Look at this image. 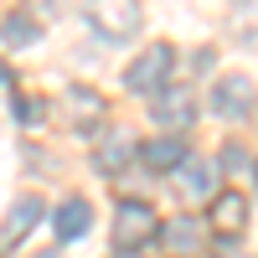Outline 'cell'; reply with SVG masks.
<instances>
[{
  "mask_svg": "<svg viewBox=\"0 0 258 258\" xmlns=\"http://www.w3.org/2000/svg\"><path fill=\"white\" fill-rule=\"evenodd\" d=\"M170 68H176V47H170V41H150V47L135 57V68L124 73V88L129 93H155L170 78Z\"/></svg>",
  "mask_w": 258,
  "mask_h": 258,
  "instance_id": "cell-1",
  "label": "cell"
},
{
  "mask_svg": "<svg viewBox=\"0 0 258 258\" xmlns=\"http://www.w3.org/2000/svg\"><path fill=\"white\" fill-rule=\"evenodd\" d=\"M258 109V83L248 73H227L212 83V114H222V119H248Z\"/></svg>",
  "mask_w": 258,
  "mask_h": 258,
  "instance_id": "cell-2",
  "label": "cell"
},
{
  "mask_svg": "<svg viewBox=\"0 0 258 258\" xmlns=\"http://www.w3.org/2000/svg\"><path fill=\"white\" fill-rule=\"evenodd\" d=\"M88 21L109 41H124L140 31V0H88Z\"/></svg>",
  "mask_w": 258,
  "mask_h": 258,
  "instance_id": "cell-3",
  "label": "cell"
},
{
  "mask_svg": "<svg viewBox=\"0 0 258 258\" xmlns=\"http://www.w3.org/2000/svg\"><path fill=\"white\" fill-rule=\"evenodd\" d=\"M155 227H160V217H155V207H150V202H119V212H114V243H119V248L150 243V238H155Z\"/></svg>",
  "mask_w": 258,
  "mask_h": 258,
  "instance_id": "cell-4",
  "label": "cell"
},
{
  "mask_svg": "<svg viewBox=\"0 0 258 258\" xmlns=\"http://www.w3.org/2000/svg\"><path fill=\"white\" fill-rule=\"evenodd\" d=\"M135 155H145V145L135 140V129H109V135L98 140V150H93V165L103 170V176H119Z\"/></svg>",
  "mask_w": 258,
  "mask_h": 258,
  "instance_id": "cell-5",
  "label": "cell"
},
{
  "mask_svg": "<svg viewBox=\"0 0 258 258\" xmlns=\"http://www.w3.org/2000/svg\"><path fill=\"white\" fill-rule=\"evenodd\" d=\"M212 227H217L222 238H238L248 227V197L243 191H217V197H212Z\"/></svg>",
  "mask_w": 258,
  "mask_h": 258,
  "instance_id": "cell-6",
  "label": "cell"
},
{
  "mask_svg": "<svg viewBox=\"0 0 258 258\" xmlns=\"http://www.w3.org/2000/svg\"><path fill=\"white\" fill-rule=\"evenodd\" d=\"M41 212H47V207H41V197H21V202H11V212H6V222H0V243H21V238H26V232L41 222Z\"/></svg>",
  "mask_w": 258,
  "mask_h": 258,
  "instance_id": "cell-7",
  "label": "cell"
},
{
  "mask_svg": "<svg viewBox=\"0 0 258 258\" xmlns=\"http://www.w3.org/2000/svg\"><path fill=\"white\" fill-rule=\"evenodd\" d=\"M176 186L186 191V197H217V160L186 155V165L176 170Z\"/></svg>",
  "mask_w": 258,
  "mask_h": 258,
  "instance_id": "cell-8",
  "label": "cell"
},
{
  "mask_svg": "<svg viewBox=\"0 0 258 258\" xmlns=\"http://www.w3.org/2000/svg\"><path fill=\"white\" fill-rule=\"evenodd\" d=\"M88 227H93V207L83 202V197H68V202L57 207V238L62 243H78Z\"/></svg>",
  "mask_w": 258,
  "mask_h": 258,
  "instance_id": "cell-9",
  "label": "cell"
},
{
  "mask_svg": "<svg viewBox=\"0 0 258 258\" xmlns=\"http://www.w3.org/2000/svg\"><path fill=\"white\" fill-rule=\"evenodd\" d=\"M186 155H191V150H186L181 140H170V135H160V140L145 145V165H150V170H181Z\"/></svg>",
  "mask_w": 258,
  "mask_h": 258,
  "instance_id": "cell-10",
  "label": "cell"
},
{
  "mask_svg": "<svg viewBox=\"0 0 258 258\" xmlns=\"http://www.w3.org/2000/svg\"><path fill=\"white\" fill-rule=\"evenodd\" d=\"M31 41H41V26H36V16H6L0 21V47H11V52H21V47H31Z\"/></svg>",
  "mask_w": 258,
  "mask_h": 258,
  "instance_id": "cell-11",
  "label": "cell"
},
{
  "mask_svg": "<svg viewBox=\"0 0 258 258\" xmlns=\"http://www.w3.org/2000/svg\"><path fill=\"white\" fill-rule=\"evenodd\" d=\"M155 119H160L165 129H186V124H191V93H186V88L165 93V98L155 103Z\"/></svg>",
  "mask_w": 258,
  "mask_h": 258,
  "instance_id": "cell-12",
  "label": "cell"
},
{
  "mask_svg": "<svg viewBox=\"0 0 258 258\" xmlns=\"http://www.w3.org/2000/svg\"><path fill=\"white\" fill-rule=\"evenodd\" d=\"M165 243H170V248H181V253H186V248H197V222H191V217H176V222L165 227Z\"/></svg>",
  "mask_w": 258,
  "mask_h": 258,
  "instance_id": "cell-13",
  "label": "cell"
},
{
  "mask_svg": "<svg viewBox=\"0 0 258 258\" xmlns=\"http://www.w3.org/2000/svg\"><path fill=\"white\" fill-rule=\"evenodd\" d=\"M222 170H253V155L243 145H222Z\"/></svg>",
  "mask_w": 258,
  "mask_h": 258,
  "instance_id": "cell-14",
  "label": "cell"
},
{
  "mask_svg": "<svg viewBox=\"0 0 258 258\" xmlns=\"http://www.w3.org/2000/svg\"><path fill=\"white\" fill-rule=\"evenodd\" d=\"M36 258H62V253H36Z\"/></svg>",
  "mask_w": 258,
  "mask_h": 258,
  "instance_id": "cell-15",
  "label": "cell"
}]
</instances>
